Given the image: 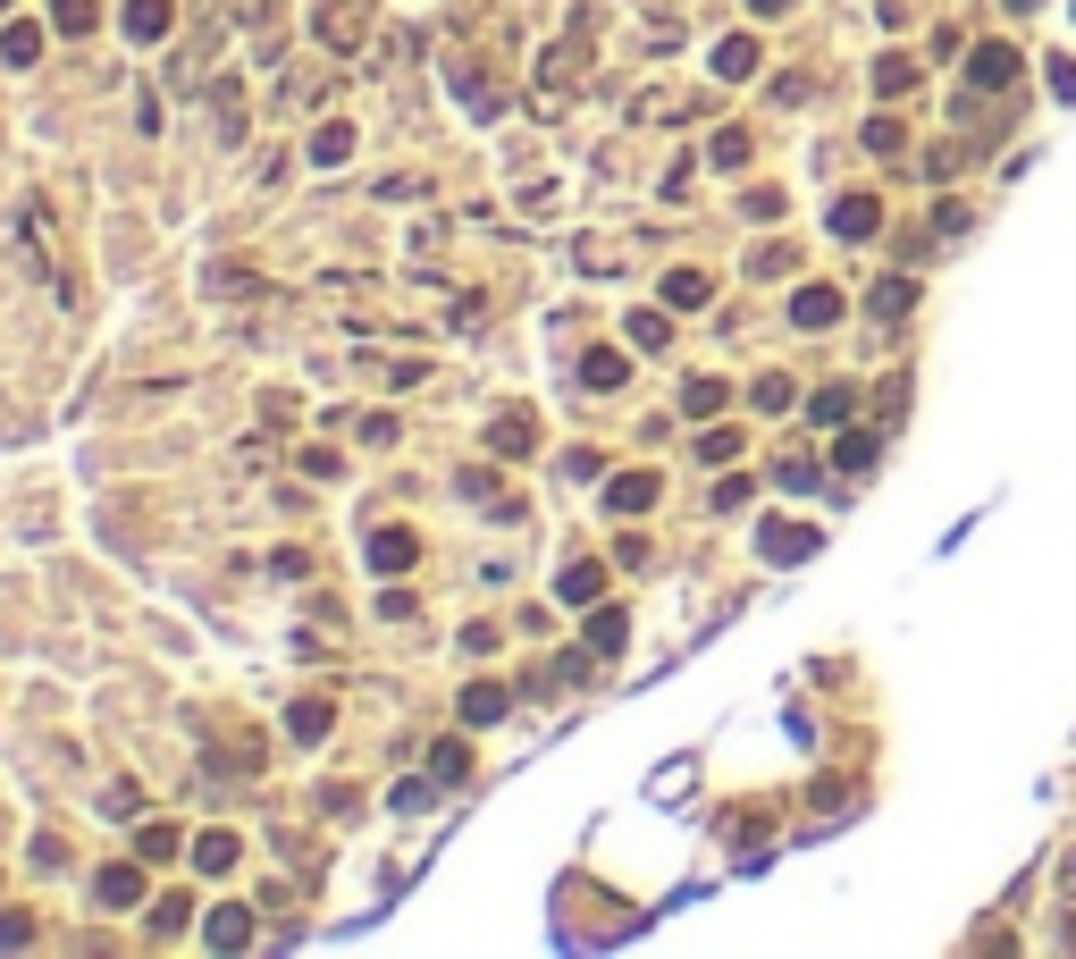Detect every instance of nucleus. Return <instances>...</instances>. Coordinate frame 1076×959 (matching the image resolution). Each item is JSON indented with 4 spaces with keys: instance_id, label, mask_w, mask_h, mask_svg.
Listing matches in <instances>:
<instances>
[{
    "instance_id": "nucleus-19",
    "label": "nucleus",
    "mask_w": 1076,
    "mask_h": 959,
    "mask_svg": "<svg viewBox=\"0 0 1076 959\" xmlns=\"http://www.w3.org/2000/svg\"><path fill=\"white\" fill-rule=\"evenodd\" d=\"M623 632H631V623H623L614 606H605V614H589V649H598V656H614V649H623Z\"/></svg>"
},
{
    "instance_id": "nucleus-21",
    "label": "nucleus",
    "mask_w": 1076,
    "mask_h": 959,
    "mask_svg": "<svg viewBox=\"0 0 1076 959\" xmlns=\"http://www.w3.org/2000/svg\"><path fill=\"white\" fill-rule=\"evenodd\" d=\"M664 304H681V312L707 304V278H699V269H673V278H664Z\"/></svg>"
},
{
    "instance_id": "nucleus-1",
    "label": "nucleus",
    "mask_w": 1076,
    "mask_h": 959,
    "mask_svg": "<svg viewBox=\"0 0 1076 959\" xmlns=\"http://www.w3.org/2000/svg\"><path fill=\"white\" fill-rule=\"evenodd\" d=\"M488 446H496L505 463L539 455V422H530V413H496V422H488Z\"/></svg>"
},
{
    "instance_id": "nucleus-35",
    "label": "nucleus",
    "mask_w": 1076,
    "mask_h": 959,
    "mask_svg": "<svg viewBox=\"0 0 1076 959\" xmlns=\"http://www.w3.org/2000/svg\"><path fill=\"white\" fill-rule=\"evenodd\" d=\"M0 9H9V0H0Z\"/></svg>"
},
{
    "instance_id": "nucleus-16",
    "label": "nucleus",
    "mask_w": 1076,
    "mask_h": 959,
    "mask_svg": "<svg viewBox=\"0 0 1076 959\" xmlns=\"http://www.w3.org/2000/svg\"><path fill=\"white\" fill-rule=\"evenodd\" d=\"M967 77H976V85H1009V77H1018V51H1001V42H993V51H976V68H967Z\"/></svg>"
},
{
    "instance_id": "nucleus-4",
    "label": "nucleus",
    "mask_w": 1076,
    "mask_h": 959,
    "mask_svg": "<svg viewBox=\"0 0 1076 959\" xmlns=\"http://www.w3.org/2000/svg\"><path fill=\"white\" fill-rule=\"evenodd\" d=\"M362 26H371V9H362V0H354V9H328V18H320V42H328V51H362Z\"/></svg>"
},
{
    "instance_id": "nucleus-9",
    "label": "nucleus",
    "mask_w": 1076,
    "mask_h": 959,
    "mask_svg": "<svg viewBox=\"0 0 1076 959\" xmlns=\"http://www.w3.org/2000/svg\"><path fill=\"white\" fill-rule=\"evenodd\" d=\"M371 564L378 573H404L413 564V531H371Z\"/></svg>"
},
{
    "instance_id": "nucleus-14",
    "label": "nucleus",
    "mask_w": 1076,
    "mask_h": 959,
    "mask_svg": "<svg viewBox=\"0 0 1076 959\" xmlns=\"http://www.w3.org/2000/svg\"><path fill=\"white\" fill-rule=\"evenodd\" d=\"M194 867H203V876H227V867H236V833H203V842H194Z\"/></svg>"
},
{
    "instance_id": "nucleus-18",
    "label": "nucleus",
    "mask_w": 1076,
    "mask_h": 959,
    "mask_svg": "<svg viewBox=\"0 0 1076 959\" xmlns=\"http://www.w3.org/2000/svg\"><path fill=\"white\" fill-rule=\"evenodd\" d=\"M345 152H354V127H345V118H337V127H320V135H312V160H320V169H337Z\"/></svg>"
},
{
    "instance_id": "nucleus-8",
    "label": "nucleus",
    "mask_w": 1076,
    "mask_h": 959,
    "mask_svg": "<svg viewBox=\"0 0 1076 959\" xmlns=\"http://www.w3.org/2000/svg\"><path fill=\"white\" fill-rule=\"evenodd\" d=\"M127 34L135 42H160V34H169V0H127Z\"/></svg>"
},
{
    "instance_id": "nucleus-23",
    "label": "nucleus",
    "mask_w": 1076,
    "mask_h": 959,
    "mask_svg": "<svg viewBox=\"0 0 1076 959\" xmlns=\"http://www.w3.org/2000/svg\"><path fill=\"white\" fill-rule=\"evenodd\" d=\"M832 463H850V472H867V463H875V438H867V429H850V438L832 446Z\"/></svg>"
},
{
    "instance_id": "nucleus-13",
    "label": "nucleus",
    "mask_w": 1076,
    "mask_h": 959,
    "mask_svg": "<svg viewBox=\"0 0 1076 959\" xmlns=\"http://www.w3.org/2000/svg\"><path fill=\"white\" fill-rule=\"evenodd\" d=\"M808 547H816V531H799V522H774V531H766V556H774V564L808 556Z\"/></svg>"
},
{
    "instance_id": "nucleus-34",
    "label": "nucleus",
    "mask_w": 1076,
    "mask_h": 959,
    "mask_svg": "<svg viewBox=\"0 0 1076 959\" xmlns=\"http://www.w3.org/2000/svg\"><path fill=\"white\" fill-rule=\"evenodd\" d=\"M757 9H791V0H757Z\"/></svg>"
},
{
    "instance_id": "nucleus-28",
    "label": "nucleus",
    "mask_w": 1076,
    "mask_h": 959,
    "mask_svg": "<svg viewBox=\"0 0 1076 959\" xmlns=\"http://www.w3.org/2000/svg\"><path fill=\"white\" fill-rule=\"evenodd\" d=\"M681 404H690V413H715V404H723V379H690V396H681Z\"/></svg>"
},
{
    "instance_id": "nucleus-17",
    "label": "nucleus",
    "mask_w": 1076,
    "mask_h": 959,
    "mask_svg": "<svg viewBox=\"0 0 1076 959\" xmlns=\"http://www.w3.org/2000/svg\"><path fill=\"white\" fill-rule=\"evenodd\" d=\"M0 59H9V68H34V59H42V34H34V26H9V34H0Z\"/></svg>"
},
{
    "instance_id": "nucleus-3",
    "label": "nucleus",
    "mask_w": 1076,
    "mask_h": 959,
    "mask_svg": "<svg viewBox=\"0 0 1076 959\" xmlns=\"http://www.w3.org/2000/svg\"><path fill=\"white\" fill-rule=\"evenodd\" d=\"M93 892H101V909H135L144 901V867H101Z\"/></svg>"
},
{
    "instance_id": "nucleus-12",
    "label": "nucleus",
    "mask_w": 1076,
    "mask_h": 959,
    "mask_svg": "<svg viewBox=\"0 0 1076 959\" xmlns=\"http://www.w3.org/2000/svg\"><path fill=\"white\" fill-rule=\"evenodd\" d=\"M286 732H295V741H328V699H295V708H286Z\"/></svg>"
},
{
    "instance_id": "nucleus-27",
    "label": "nucleus",
    "mask_w": 1076,
    "mask_h": 959,
    "mask_svg": "<svg viewBox=\"0 0 1076 959\" xmlns=\"http://www.w3.org/2000/svg\"><path fill=\"white\" fill-rule=\"evenodd\" d=\"M875 312H883V320H900V312H908V287H900V278H883V287H875Z\"/></svg>"
},
{
    "instance_id": "nucleus-10",
    "label": "nucleus",
    "mask_w": 1076,
    "mask_h": 959,
    "mask_svg": "<svg viewBox=\"0 0 1076 959\" xmlns=\"http://www.w3.org/2000/svg\"><path fill=\"white\" fill-rule=\"evenodd\" d=\"M210 942H219V951H245L253 942V909H210Z\"/></svg>"
},
{
    "instance_id": "nucleus-7",
    "label": "nucleus",
    "mask_w": 1076,
    "mask_h": 959,
    "mask_svg": "<svg viewBox=\"0 0 1076 959\" xmlns=\"http://www.w3.org/2000/svg\"><path fill=\"white\" fill-rule=\"evenodd\" d=\"M463 724H505V682H472L463 691Z\"/></svg>"
},
{
    "instance_id": "nucleus-11",
    "label": "nucleus",
    "mask_w": 1076,
    "mask_h": 959,
    "mask_svg": "<svg viewBox=\"0 0 1076 959\" xmlns=\"http://www.w3.org/2000/svg\"><path fill=\"white\" fill-rule=\"evenodd\" d=\"M875 219H883V211H875L867 194H850V202H832V236H875Z\"/></svg>"
},
{
    "instance_id": "nucleus-5",
    "label": "nucleus",
    "mask_w": 1076,
    "mask_h": 959,
    "mask_svg": "<svg viewBox=\"0 0 1076 959\" xmlns=\"http://www.w3.org/2000/svg\"><path fill=\"white\" fill-rule=\"evenodd\" d=\"M605 590V564H564V581H555V597H564V606H589V597H598Z\"/></svg>"
},
{
    "instance_id": "nucleus-22",
    "label": "nucleus",
    "mask_w": 1076,
    "mask_h": 959,
    "mask_svg": "<svg viewBox=\"0 0 1076 959\" xmlns=\"http://www.w3.org/2000/svg\"><path fill=\"white\" fill-rule=\"evenodd\" d=\"M581 77V42H564V51H547V68H539V85H572Z\"/></svg>"
},
{
    "instance_id": "nucleus-26",
    "label": "nucleus",
    "mask_w": 1076,
    "mask_h": 959,
    "mask_svg": "<svg viewBox=\"0 0 1076 959\" xmlns=\"http://www.w3.org/2000/svg\"><path fill=\"white\" fill-rule=\"evenodd\" d=\"M51 18L68 26V34H85V26H93V0H51Z\"/></svg>"
},
{
    "instance_id": "nucleus-2",
    "label": "nucleus",
    "mask_w": 1076,
    "mask_h": 959,
    "mask_svg": "<svg viewBox=\"0 0 1076 959\" xmlns=\"http://www.w3.org/2000/svg\"><path fill=\"white\" fill-rule=\"evenodd\" d=\"M640 505H657V472H623V480H605V514H640Z\"/></svg>"
},
{
    "instance_id": "nucleus-30",
    "label": "nucleus",
    "mask_w": 1076,
    "mask_h": 959,
    "mask_svg": "<svg viewBox=\"0 0 1076 959\" xmlns=\"http://www.w3.org/2000/svg\"><path fill=\"white\" fill-rule=\"evenodd\" d=\"M631 346H664V320H657V312H631Z\"/></svg>"
},
{
    "instance_id": "nucleus-25",
    "label": "nucleus",
    "mask_w": 1076,
    "mask_h": 959,
    "mask_svg": "<svg viewBox=\"0 0 1076 959\" xmlns=\"http://www.w3.org/2000/svg\"><path fill=\"white\" fill-rule=\"evenodd\" d=\"M135 859H177V833H169V825H144V842H135Z\"/></svg>"
},
{
    "instance_id": "nucleus-31",
    "label": "nucleus",
    "mask_w": 1076,
    "mask_h": 959,
    "mask_svg": "<svg viewBox=\"0 0 1076 959\" xmlns=\"http://www.w3.org/2000/svg\"><path fill=\"white\" fill-rule=\"evenodd\" d=\"M177 926H186V901H177V892H169V901L151 909V935H177Z\"/></svg>"
},
{
    "instance_id": "nucleus-15",
    "label": "nucleus",
    "mask_w": 1076,
    "mask_h": 959,
    "mask_svg": "<svg viewBox=\"0 0 1076 959\" xmlns=\"http://www.w3.org/2000/svg\"><path fill=\"white\" fill-rule=\"evenodd\" d=\"M430 774H437V783H463V774H472V749H463V741H437L430 749Z\"/></svg>"
},
{
    "instance_id": "nucleus-20",
    "label": "nucleus",
    "mask_w": 1076,
    "mask_h": 959,
    "mask_svg": "<svg viewBox=\"0 0 1076 959\" xmlns=\"http://www.w3.org/2000/svg\"><path fill=\"white\" fill-rule=\"evenodd\" d=\"M581 387H623V354H589V363H581Z\"/></svg>"
},
{
    "instance_id": "nucleus-33",
    "label": "nucleus",
    "mask_w": 1076,
    "mask_h": 959,
    "mask_svg": "<svg viewBox=\"0 0 1076 959\" xmlns=\"http://www.w3.org/2000/svg\"><path fill=\"white\" fill-rule=\"evenodd\" d=\"M0 942L18 951V942H34V926H26V918H0Z\"/></svg>"
},
{
    "instance_id": "nucleus-29",
    "label": "nucleus",
    "mask_w": 1076,
    "mask_h": 959,
    "mask_svg": "<svg viewBox=\"0 0 1076 959\" xmlns=\"http://www.w3.org/2000/svg\"><path fill=\"white\" fill-rule=\"evenodd\" d=\"M387 808H396V817H413V808H430V783H396V791H387Z\"/></svg>"
},
{
    "instance_id": "nucleus-24",
    "label": "nucleus",
    "mask_w": 1076,
    "mask_h": 959,
    "mask_svg": "<svg viewBox=\"0 0 1076 959\" xmlns=\"http://www.w3.org/2000/svg\"><path fill=\"white\" fill-rule=\"evenodd\" d=\"M715 68H723V77H749V68H757V42H723Z\"/></svg>"
},
{
    "instance_id": "nucleus-6",
    "label": "nucleus",
    "mask_w": 1076,
    "mask_h": 959,
    "mask_svg": "<svg viewBox=\"0 0 1076 959\" xmlns=\"http://www.w3.org/2000/svg\"><path fill=\"white\" fill-rule=\"evenodd\" d=\"M791 320H799V328H832V320H841V295H832V287H799Z\"/></svg>"
},
{
    "instance_id": "nucleus-32",
    "label": "nucleus",
    "mask_w": 1076,
    "mask_h": 959,
    "mask_svg": "<svg viewBox=\"0 0 1076 959\" xmlns=\"http://www.w3.org/2000/svg\"><path fill=\"white\" fill-rule=\"evenodd\" d=\"M699 455H707V463H732V455H740V438H732V429H707Z\"/></svg>"
}]
</instances>
